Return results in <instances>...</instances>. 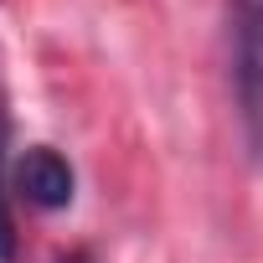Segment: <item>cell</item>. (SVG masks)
I'll use <instances>...</instances> for the list:
<instances>
[{"mask_svg":"<svg viewBox=\"0 0 263 263\" xmlns=\"http://www.w3.org/2000/svg\"><path fill=\"white\" fill-rule=\"evenodd\" d=\"M232 93L248 150L263 160V0H232Z\"/></svg>","mask_w":263,"mask_h":263,"instance_id":"cell-1","label":"cell"},{"mask_svg":"<svg viewBox=\"0 0 263 263\" xmlns=\"http://www.w3.org/2000/svg\"><path fill=\"white\" fill-rule=\"evenodd\" d=\"M72 186H78V176H72V165H67L52 145H31V150L16 160V191H21L31 206H42V212L67 206V201H72Z\"/></svg>","mask_w":263,"mask_h":263,"instance_id":"cell-2","label":"cell"},{"mask_svg":"<svg viewBox=\"0 0 263 263\" xmlns=\"http://www.w3.org/2000/svg\"><path fill=\"white\" fill-rule=\"evenodd\" d=\"M16 258V232H11V206H6V191H0V263Z\"/></svg>","mask_w":263,"mask_h":263,"instance_id":"cell-3","label":"cell"}]
</instances>
